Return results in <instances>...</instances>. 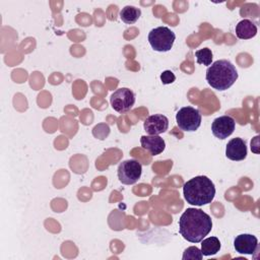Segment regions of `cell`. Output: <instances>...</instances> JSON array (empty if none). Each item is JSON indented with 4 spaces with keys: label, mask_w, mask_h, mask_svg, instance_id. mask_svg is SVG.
<instances>
[{
    "label": "cell",
    "mask_w": 260,
    "mask_h": 260,
    "mask_svg": "<svg viewBox=\"0 0 260 260\" xmlns=\"http://www.w3.org/2000/svg\"><path fill=\"white\" fill-rule=\"evenodd\" d=\"M212 229L211 217L201 209L187 208L179 219L181 236L191 243L201 242Z\"/></svg>",
    "instance_id": "cell-1"
},
{
    "label": "cell",
    "mask_w": 260,
    "mask_h": 260,
    "mask_svg": "<svg viewBox=\"0 0 260 260\" xmlns=\"http://www.w3.org/2000/svg\"><path fill=\"white\" fill-rule=\"evenodd\" d=\"M183 194L187 203L202 206L213 200L215 186L208 177L196 176L183 185Z\"/></svg>",
    "instance_id": "cell-2"
},
{
    "label": "cell",
    "mask_w": 260,
    "mask_h": 260,
    "mask_svg": "<svg viewBox=\"0 0 260 260\" xmlns=\"http://www.w3.org/2000/svg\"><path fill=\"white\" fill-rule=\"evenodd\" d=\"M238 76L235 65L225 59L213 62L206 70V80L208 84L220 91L230 88L236 82Z\"/></svg>",
    "instance_id": "cell-3"
},
{
    "label": "cell",
    "mask_w": 260,
    "mask_h": 260,
    "mask_svg": "<svg viewBox=\"0 0 260 260\" xmlns=\"http://www.w3.org/2000/svg\"><path fill=\"white\" fill-rule=\"evenodd\" d=\"M176 35L167 26L152 28L148 34V42L151 48L157 52H168L173 48Z\"/></svg>",
    "instance_id": "cell-4"
},
{
    "label": "cell",
    "mask_w": 260,
    "mask_h": 260,
    "mask_svg": "<svg viewBox=\"0 0 260 260\" xmlns=\"http://www.w3.org/2000/svg\"><path fill=\"white\" fill-rule=\"evenodd\" d=\"M176 121L181 130L193 132L201 125V114L193 107H183L177 112Z\"/></svg>",
    "instance_id": "cell-5"
},
{
    "label": "cell",
    "mask_w": 260,
    "mask_h": 260,
    "mask_svg": "<svg viewBox=\"0 0 260 260\" xmlns=\"http://www.w3.org/2000/svg\"><path fill=\"white\" fill-rule=\"evenodd\" d=\"M142 166L136 159H127L118 167L119 181L124 185H133L141 177Z\"/></svg>",
    "instance_id": "cell-6"
},
{
    "label": "cell",
    "mask_w": 260,
    "mask_h": 260,
    "mask_svg": "<svg viewBox=\"0 0 260 260\" xmlns=\"http://www.w3.org/2000/svg\"><path fill=\"white\" fill-rule=\"evenodd\" d=\"M110 103L112 108L118 113H125L132 109L135 104V93L127 88L121 87L115 90L111 98Z\"/></svg>",
    "instance_id": "cell-7"
},
{
    "label": "cell",
    "mask_w": 260,
    "mask_h": 260,
    "mask_svg": "<svg viewBox=\"0 0 260 260\" xmlns=\"http://www.w3.org/2000/svg\"><path fill=\"white\" fill-rule=\"evenodd\" d=\"M236 128V122L233 117L224 115L220 116L212 122L211 131L212 134L219 139H225L233 134Z\"/></svg>",
    "instance_id": "cell-8"
},
{
    "label": "cell",
    "mask_w": 260,
    "mask_h": 260,
    "mask_svg": "<svg viewBox=\"0 0 260 260\" xmlns=\"http://www.w3.org/2000/svg\"><path fill=\"white\" fill-rule=\"evenodd\" d=\"M143 128L149 135H158L168 130L169 119L161 114L151 115L144 120Z\"/></svg>",
    "instance_id": "cell-9"
},
{
    "label": "cell",
    "mask_w": 260,
    "mask_h": 260,
    "mask_svg": "<svg viewBox=\"0 0 260 260\" xmlns=\"http://www.w3.org/2000/svg\"><path fill=\"white\" fill-rule=\"evenodd\" d=\"M234 247L240 254H253L258 248V240L255 236L250 234H242L236 237Z\"/></svg>",
    "instance_id": "cell-10"
},
{
    "label": "cell",
    "mask_w": 260,
    "mask_h": 260,
    "mask_svg": "<svg viewBox=\"0 0 260 260\" xmlns=\"http://www.w3.org/2000/svg\"><path fill=\"white\" fill-rule=\"evenodd\" d=\"M225 156L232 160H243L244 158H246V142L240 137H236L230 140L225 147Z\"/></svg>",
    "instance_id": "cell-11"
},
{
    "label": "cell",
    "mask_w": 260,
    "mask_h": 260,
    "mask_svg": "<svg viewBox=\"0 0 260 260\" xmlns=\"http://www.w3.org/2000/svg\"><path fill=\"white\" fill-rule=\"evenodd\" d=\"M140 143L143 149H146L151 155H157L165 150L166 142L158 135H143L140 138Z\"/></svg>",
    "instance_id": "cell-12"
},
{
    "label": "cell",
    "mask_w": 260,
    "mask_h": 260,
    "mask_svg": "<svg viewBox=\"0 0 260 260\" xmlns=\"http://www.w3.org/2000/svg\"><path fill=\"white\" fill-rule=\"evenodd\" d=\"M236 35L241 40L252 39L257 35V25L249 19H243L236 25Z\"/></svg>",
    "instance_id": "cell-13"
},
{
    "label": "cell",
    "mask_w": 260,
    "mask_h": 260,
    "mask_svg": "<svg viewBox=\"0 0 260 260\" xmlns=\"http://www.w3.org/2000/svg\"><path fill=\"white\" fill-rule=\"evenodd\" d=\"M220 250V242L216 237H209L201 241V253L203 256L215 255Z\"/></svg>",
    "instance_id": "cell-14"
},
{
    "label": "cell",
    "mask_w": 260,
    "mask_h": 260,
    "mask_svg": "<svg viewBox=\"0 0 260 260\" xmlns=\"http://www.w3.org/2000/svg\"><path fill=\"white\" fill-rule=\"evenodd\" d=\"M119 14H120V18L122 19L123 22H125L127 24H132L139 19L140 15H141V10L134 6L127 5L120 10Z\"/></svg>",
    "instance_id": "cell-15"
},
{
    "label": "cell",
    "mask_w": 260,
    "mask_h": 260,
    "mask_svg": "<svg viewBox=\"0 0 260 260\" xmlns=\"http://www.w3.org/2000/svg\"><path fill=\"white\" fill-rule=\"evenodd\" d=\"M195 56H196L198 64H203L205 66L211 65L213 55H212V52H211L210 49L203 48V49L197 50L195 52Z\"/></svg>",
    "instance_id": "cell-16"
},
{
    "label": "cell",
    "mask_w": 260,
    "mask_h": 260,
    "mask_svg": "<svg viewBox=\"0 0 260 260\" xmlns=\"http://www.w3.org/2000/svg\"><path fill=\"white\" fill-rule=\"evenodd\" d=\"M202 257H203V255H202V253H201V250H199L197 247L192 246V247L187 248V249L184 251L182 259H183V260H188V259H192V260L198 259V260H201Z\"/></svg>",
    "instance_id": "cell-17"
},
{
    "label": "cell",
    "mask_w": 260,
    "mask_h": 260,
    "mask_svg": "<svg viewBox=\"0 0 260 260\" xmlns=\"http://www.w3.org/2000/svg\"><path fill=\"white\" fill-rule=\"evenodd\" d=\"M160 80L164 84H171L176 80V76L171 70H166L160 74Z\"/></svg>",
    "instance_id": "cell-18"
}]
</instances>
